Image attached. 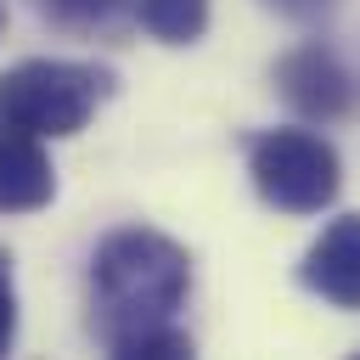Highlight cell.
<instances>
[{"mask_svg": "<svg viewBox=\"0 0 360 360\" xmlns=\"http://www.w3.org/2000/svg\"><path fill=\"white\" fill-rule=\"evenodd\" d=\"M0 28H6V0H0Z\"/></svg>", "mask_w": 360, "mask_h": 360, "instance_id": "11", "label": "cell"}, {"mask_svg": "<svg viewBox=\"0 0 360 360\" xmlns=\"http://www.w3.org/2000/svg\"><path fill=\"white\" fill-rule=\"evenodd\" d=\"M129 11L158 45H197L208 34V0H129Z\"/></svg>", "mask_w": 360, "mask_h": 360, "instance_id": "7", "label": "cell"}, {"mask_svg": "<svg viewBox=\"0 0 360 360\" xmlns=\"http://www.w3.org/2000/svg\"><path fill=\"white\" fill-rule=\"evenodd\" d=\"M264 11H276V17H287V22H326L343 0H259Z\"/></svg>", "mask_w": 360, "mask_h": 360, "instance_id": "10", "label": "cell"}, {"mask_svg": "<svg viewBox=\"0 0 360 360\" xmlns=\"http://www.w3.org/2000/svg\"><path fill=\"white\" fill-rule=\"evenodd\" d=\"M276 96L304 118V124H338L360 107V79L349 73V62L321 45V39H304L292 51L276 56Z\"/></svg>", "mask_w": 360, "mask_h": 360, "instance_id": "4", "label": "cell"}, {"mask_svg": "<svg viewBox=\"0 0 360 360\" xmlns=\"http://www.w3.org/2000/svg\"><path fill=\"white\" fill-rule=\"evenodd\" d=\"M129 0H39V11L56 22V28H73V34H96L107 28Z\"/></svg>", "mask_w": 360, "mask_h": 360, "instance_id": "8", "label": "cell"}, {"mask_svg": "<svg viewBox=\"0 0 360 360\" xmlns=\"http://www.w3.org/2000/svg\"><path fill=\"white\" fill-rule=\"evenodd\" d=\"M191 298V253L146 225L112 231L90 259V326L118 360H186L191 332L180 309Z\"/></svg>", "mask_w": 360, "mask_h": 360, "instance_id": "1", "label": "cell"}, {"mask_svg": "<svg viewBox=\"0 0 360 360\" xmlns=\"http://www.w3.org/2000/svg\"><path fill=\"white\" fill-rule=\"evenodd\" d=\"M248 180L276 214H321L343 186V163L315 129H264L248 141Z\"/></svg>", "mask_w": 360, "mask_h": 360, "instance_id": "3", "label": "cell"}, {"mask_svg": "<svg viewBox=\"0 0 360 360\" xmlns=\"http://www.w3.org/2000/svg\"><path fill=\"white\" fill-rule=\"evenodd\" d=\"M112 96V73L90 62H62V56H28L0 73V118L39 135V141H68L90 124V112Z\"/></svg>", "mask_w": 360, "mask_h": 360, "instance_id": "2", "label": "cell"}, {"mask_svg": "<svg viewBox=\"0 0 360 360\" xmlns=\"http://www.w3.org/2000/svg\"><path fill=\"white\" fill-rule=\"evenodd\" d=\"M17 343V281H11V253L0 248V354Z\"/></svg>", "mask_w": 360, "mask_h": 360, "instance_id": "9", "label": "cell"}, {"mask_svg": "<svg viewBox=\"0 0 360 360\" xmlns=\"http://www.w3.org/2000/svg\"><path fill=\"white\" fill-rule=\"evenodd\" d=\"M298 281L315 298H326L332 309H360V214L332 219L309 242V253L298 264Z\"/></svg>", "mask_w": 360, "mask_h": 360, "instance_id": "5", "label": "cell"}, {"mask_svg": "<svg viewBox=\"0 0 360 360\" xmlns=\"http://www.w3.org/2000/svg\"><path fill=\"white\" fill-rule=\"evenodd\" d=\"M56 197V169L39 135L0 118V214H39Z\"/></svg>", "mask_w": 360, "mask_h": 360, "instance_id": "6", "label": "cell"}]
</instances>
